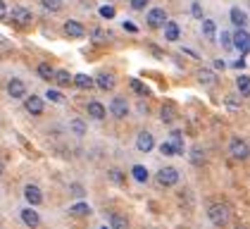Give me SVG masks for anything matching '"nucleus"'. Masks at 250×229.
<instances>
[{
    "label": "nucleus",
    "mask_w": 250,
    "mask_h": 229,
    "mask_svg": "<svg viewBox=\"0 0 250 229\" xmlns=\"http://www.w3.org/2000/svg\"><path fill=\"white\" fill-rule=\"evenodd\" d=\"M110 113L115 114L117 119H124V117H126V113H129L126 100H124V98H115V100L110 103Z\"/></svg>",
    "instance_id": "nucleus-14"
},
{
    "label": "nucleus",
    "mask_w": 250,
    "mask_h": 229,
    "mask_svg": "<svg viewBox=\"0 0 250 229\" xmlns=\"http://www.w3.org/2000/svg\"><path fill=\"white\" fill-rule=\"evenodd\" d=\"M246 65H248V53H243L241 60H236V62H233V67H236V69H246Z\"/></svg>",
    "instance_id": "nucleus-40"
},
{
    "label": "nucleus",
    "mask_w": 250,
    "mask_h": 229,
    "mask_svg": "<svg viewBox=\"0 0 250 229\" xmlns=\"http://www.w3.org/2000/svg\"><path fill=\"white\" fill-rule=\"evenodd\" d=\"M198 81H200L203 86H214V84H217V74H214L212 69H200V72H198Z\"/></svg>",
    "instance_id": "nucleus-18"
},
{
    "label": "nucleus",
    "mask_w": 250,
    "mask_h": 229,
    "mask_svg": "<svg viewBox=\"0 0 250 229\" xmlns=\"http://www.w3.org/2000/svg\"><path fill=\"white\" fill-rule=\"evenodd\" d=\"M191 15L198 19H203V5H200V2H193L191 5Z\"/></svg>",
    "instance_id": "nucleus-37"
},
{
    "label": "nucleus",
    "mask_w": 250,
    "mask_h": 229,
    "mask_svg": "<svg viewBox=\"0 0 250 229\" xmlns=\"http://www.w3.org/2000/svg\"><path fill=\"white\" fill-rule=\"evenodd\" d=\"M69 215H74V217H83V215H91V206H88V203H74V206L69 208Z\"/></svg>",
    "instance_id": "nucleus-24"
},
{
    "label": "nucleus",
    "mask_w": 250,
    "mask_h": 229,
    "mask_svg": "<svg viewBox=\"0 0 250 229\" xmlns=\"http://www.w3.org/2000/svg\"><path fill=\"white\" fill-rule=\"evenodd\" d=\"M124 29H126V31H136V24L134 22H124Z\"/></svg>",
    "instance_id": "nucleus-46"
},
{
    "label": "nucleus",
    "mask_w": 250,
    "mask_h": 229,
    "mask_svg": "<svg viewBox=\"0 0 250 229\" xmlns=\"http://www.w3.org/2000/svg\"><path fill=\"white\" fill-rule=\"evenodd\" d=\"M64 34L69 38H83L86 36V29H83V24L77 22V19H67V22H64Z\"/></svg>",
    "instance_id": "nucleus-7"
},
{
    "label": "nucleus",
    "mask_w": 250,
    "mask_h": 229,
    "mask_svg": "<svg viewBox=\"0 0 250 229\" xmlns=\"http://www.w3.org/2000/svg\"><path fill=\"white\" fill-rule=\"evenodd\" d=\"M160 117H162V122L172 124L174 119H176V108H174V103H165L162 110H160Z\"/></svg>",
    "instance_id": "nucleus-17"
},
{
    "label": "nucleus",
    "mask_w": 250,
    "mask_h": 229,
    "mask_svg": "<svg viewBox=\"0 0 250 229\" xmlns=\"http://www.w3.org/2000/svg\"><path fill=\"white\" fill-rule=\"evenodd\" d=\"M53 79L58 81L60 86H69V84H72V74H69L67 69H55V72H53Z\"/></svg>",
    "instance_id": "nucleus-22"
},
{
    "label": "nucleus",
    "mask_w": 250,
    "mask_h": 229,
    "mask_svg": "<svg viewBox=\"0 0 250 229\" xmlns=\"http://www.w3.org/2000/svg\"><path fill=\"white\" fill-rule=\"evenodd\" d=\"M41 5H43L48 12H60V10H62V0H41Z\"/></svg>",
    "instance_id": "nucleus-29"
},
{
    "label": "nucleus",
    "mask_w": 250,
    "mask_h": 229,
    "mask_svg": "<svg viewBox=\"0 0 250 229\" xmlns=\"http://www.w3.org/2000/svg\"><path fill=\"white\" fill-rule=\"evenodd\" d=\"M24 108H26L29 114H41L43 113V98H41V95H29V98L24 100Z\"/></svg>",
    "instance_id": "nucleus-13"
},
{
    "label": "nucleus",
    "mask_w": 250,
    "mask_h": 229,
    "mask_svg": "<svg viewBox=\"0 0 250 229\" xmlns=\"http://www.w3.org/2000/svg\"><path fill=\"white\" fill-rule=\"evenodd\" d=\"M236 89H238V93L241 95H248L250 93V79L248 74H241L236 79Z\"/></svg>",
    "instance_id": "nucleus-25"
},
{
    "label": "nucleus",
    "mask_w": 250,
    "mask_h": 229,
    "mask_svg": "<svg viewBox=\"0 0 250 229\" xmlns=\"http://www.w3.org/2000/svg\"><path fill=\"white\" fill-rule=\"evenodd\" d=\"M219 46H222L224 50H231V48H233V46H231V34L222 31V36H219Z\"/></svg>",
    "instance_id": "nucleus-35"
},
{
    "label": "nucleus",
    "mask_w": 250,
    "mask_h": 229,
    "mask_svg": "<svg viewBox=\"0 0 250 229\" xmlns=\"http://www.w3.org/2000/svg\"><path fill=\"white\" fill-rule=\"evenodd\" d=\"M169 143H172V148H174V155H181V153H184V141H181V136H179V134H174Z\"/></svg>",
    "instance_id": "nucleus-31"
},
{
    "label": "nucleus",
    "mask_w": 250,
    "mask_h": 229,
    "mask_svg": "<svg viewBox=\"0 0 250 229\" xmlns=\"http://www.w3.org/2000/svg\"><path fill=\"white\" fill-rule=\"evenodd\" d=\"M21 222H24L26 227H31V229H36L41 225V217H39V212L34 210V206H29V208L21 210Z\"/></svg>",
    "instance_id": "nucleus-10"
},
{
    "label": "nucleus",
    "mask_w": 250,
    "mask_h": 229,
    "mask_svg": "<svg viewBox=\"0 0 250 229\" xmlns=\"http://www.w3.org/2000/svg\"><path fill=\"white\" fill-rule=\"evenodd\" d=\"M103 229H110V227H103Z\"/></svg>",
    "instance_id": "nucleus-48"
},
{
    "label": "nucleus",
    "mask_w": 250,
    "mask_h": 229,
    "mask_svg": "<svg viewBox=\"0 0 250 229\" xmlns=\"http://www.w3.org/2000/svg\"><path fill=\"white\" fill-rule=\"evenodd\" d=\"M69 193H74L77 198H81L83 196V186L81 184H69Z\"/></svg>",
    "instance_id": "nucleus-39"
},
{
    "label": "nucleus",
    "mask_w": 250,
    "mask_h": 229,
    "mask_svg": "<svg viewBox=\"0 0 250 229\" xmlns=\"http://www.w3.org/2000/svg\"><path fill=\"white\" fill-rule=\"evenodd\" d=\"M24 198L29 201V206H41L43 203V191L36 184H26L24 186Z\"/></svg>",
    "instance_id": "nucleus-8"
},
{
    "label": "nucleus",
    "mask_w": 250,
    "mask_h": 229,
    "mask_svg": "<svg viewBox=\"0 0 250 229\" xmlns=\"http://www.w3.org/2000/svg\"><path fill=\"white\" fill-rule=\"evenodd\" d=\"M231 22H233L238 29H246V24H248V12L241 10V7H231Z\"/></svg>",
    "instance_id": "nucleus-15"
},
{
    "label": "nucleus",
    "mask_w": 250,
    "mask_h": 229,
    "mask_svg": "<svg viewBox=\"0 0 250 229\" xmlns=\"http://www.w3.org/2000/svg\"><path fill=\"white\" fill-rule=\"evenodd\" d=\"M93 84H98L103 91H112L117 81H115V74H112V72H100V74L93 79Z\"/></svg>",
    "instance_id": "nucleus-11"
},
{
    "label": "nucleus",
    "mask_w": 250,
    "mask_h": 229,
    "mask_svg": "<svg viewBox=\"0 0 250 229\" xmlns=\"http://www.w3.org/2000/svg\"><path fill=\"white\" fill-rule=\"evenodd\" d=\"M227 105H229V108H241V100H238L236 95H227Z\"/></svg>",
    "instance_id": "nucleus-43"
},
{
    "label": "nucleus",
    "mask_w": 250,
    "mask_h": 229,
    "mask_svg": "<svg viewBox=\"0 0 250 229\" xmlns=\"http://www.w3.org/2000/svg\"><path fill=\"white\" fill-rule=\"evenodd\" d=\"M15 24H21V26H26V24H31L34 22V15H31V10H26L24 5H17V7H12V12H7Z\"/></svg>",
    "instance_id": "nucleus-3"
},
{
    "label": "nucleus",
    "mask_w": 250,
    "mask_h": 229,
    "mask_svg": "<svg viewBox=\"0 0 250 229\" xmlns=\"http://www.w3.org/2000/svg\"><path fill=\"white\" fill-rule=\"evenodd\" d=\"M110 229H129V220L119 212H112L110 215Z\"/></svg>",
    "instance_id": "nucleus-19"
},
{
    "label": "nucleus",
    "mask_w": 250,
    "mask_h": 229,
    "mask_svg": "<svg viewBox=\"0 0 250 229\" xmlns=\"http://www.w3.org/2000/svg\"><path fill=\"white\" fill-rule=\"evenodd\" d=\"M229 153L233 160H248V143H246V138H231L229 143Z\"/></svg>",
    "instance_id": "nucleus-2"
},
{
    "label": "nucleus",
    "mask_w": 250,
    "mask_h": 229,
    "mask_svg": "<svg viewBox=\"0 0 250 229\" xmlns=\"http://www.w3.org/2000/svg\"><path fill=\"white\" fill-rule=\"evenodd\" d=\"M100 15H103V17H115V7H112V5H105V7H100Z\"/></svg>",
    "instance_id": "nucleus-38"
},
{
    "label": "nucleus",
    "mask_w": 250,
    "mask_h": 229,
    "mask_svg": "<svg viewBox=\"0 0 250 229\" xmlns=\"http://www.w3.org/2000/svg\"><path fill=\"white\" fill-rule=\"evenodd\" d=\"M91 38H93V43H105L107 38H112V34H107V31H103V29H93V31H91Z\"/></svg>",
    "instance_id": "nucleus-28"
},
{
    "label": "nucleus",
    "mask_w": 250,
    "mask_h": 229,
    "mask_svg": "<svg viewBox=\"0 0 250 229\" xmlns=\"http://www.w3.org/2000/svg\"><path fill=\"white\" fill-rule=\"evenodd\" d=\"M208 217H210V222L214 227H227V222H229V206L212 203L210 208H208Z\"/></svg>",
    "instance_id": "nucleus-1"
},
{
    "label": "nucleus",
    "mask_w": 250,
    "mask_h": 229,
    "mask_svg": "<svg viewBox=\"0 0 250 229\" xmlns=\"http://www.w3.org/2000/svg\"><path fill=\"white\" fill-rule=\"evenodd\" d=\"M131 177H134L136 182H148V170L143 167V165H134V170H131Z\"/></svg>",
    "instance_id": "nucleus-26"
},
{
    "label": "nucleus",
    "mask_w": 250,
    "mask_h": 229,
    "mask_svg": "<svg viewBox=\"0 0 250 229\" xmlns=\"http://www.w3.org/2000/svg\"><path fill=\"white\" fill-rule=\"evenodd\" d=\"M165 38L167 41H176L179 38V24L176 22H165Z\"/></svg>",
    "instance_id": "nucleus-21"
},
{
    "label": "nucleus",
    "mask_w": 250,
    "mask_h": 229,
    "mask_svg": "<svg viewBox=\"0 0 250 229\" xmlns=\"http://www.w3.org/2000/svg\"><path fill=\"white\" fill-rule=\"evenodd\" d=\"M248 43H250V36L246 29H238V31L231 36V46H233L236 50H241V53H248Z\"/></svg>",
    "instance_id": "nucleus-6"
},
{
    "label": "nucleus",
    "mask_w": 250,
    "mask_h": 229,
    "mask_svg": "<svg viewBox=\"0 0 250 229\" xmlns=\"http://www.w3.org/2000/svg\"><path fill=\"white\" fill-rule=\"evenodd\" d=\"M238 229H246V227H238Z\"/></svg>",
    "instance_id": "nucleus-49"
},
{
    "label": "nucleus",
    "mask_w": 250,
    "mask_h": 229,
    "mask_svg": "<svg viewBox=\"0 0 250 229\" xmlns=\"http://www.w3.org/2000/svg\"><path fill=\"white\" fill-rule=\"evenodd\" d=\"M148 26H153V29H160V26H165V22H167V12L162 10V7H153V10H148Z\"/></svg>",
    "instance_id": "nucleus-5"
},
{
    "label": "nucleus",
    "mask_w": 250,
    "mask_h": 229,
    "mask_svg": "<svg viewBox=\"0 0 250 229\" xmlns=\"http://www.w3.org/2000/svg\"><path fill=\"white\" fill-rule=\"evenodd\" d=\"M203 36L210 38V41H214V34H217V22L214 19H203Z\"/></svg>",
    "instance_id": "nucleus-20"
},
{
    "label": "nucleus",
    "mask_w": 250,
    "mask_h": 229,
    "mask_svg": "<svg viewBox=\"0 0 250 229\" xmlns=\"http://www.w3.org/2000/svg\"><path fill=\"white\" fill-rule=\"evenodd\" d=\"M176 182H179V172L174 167H162L157 172V184L160 186H174Z\"/></svg>",
    "instance_id": "nucleus-4"
},
{
    "label": "nucleus",
    "mask_w": 250,
    "mask_h": 229,
    "mask_svg": "<svg viewBox=\"0 0 250 229\" xmlns=\"http://www.w3.org/2000/svg\"><path fill=\"white\" fill-rule=\"evenodd\" d=\"M136 148L141 153H150L155 148V138L150 132H141L138 134V138H136Z\"/></svg>",
    "instance_id": "nucleus-9"
},
{
    "label": "nucleus",
    "mask_w": 250,
    "mask_h": 229,
    "mask_svg": "<svg viewBox=\"0 0 250 229\" xmlns=\"http://www.w3.org/2000/svg\"><path fill=\"white\" fill-rule=\"evenodd\" d=\"M214 69H222V72H224V69H227V62H224V60H214Z\"/></svg>",
    "instance_id": "nucleus-45"
},
{
    "label": "nucleus",
    "mask_w": 250,
    "mask_h": 229,
    "mask_svg": "<svg viewBox=\"0 0 250 229\" xmlns=\"http://www.w3.org/2000/svg\"><path fill=\"white\" fill-rule=\"evenodd\" d=\"M88 114H91L93 119H105V108H103L98 100H93V103H88Z\"/></svg>",
    "instance_id": "nucleus-23"
},
{
    "label": "nucleus",
    "mask_w": 250,
    "mask_h": 229,
    "mask_svg": "<svg viewBox=\"0 0 250 229\" xmlns=\"http://www.w3.org/2000/svg\"><path fill=\"white\" fill-rule=\"evenodd\" d=\"M72 84L77 86V89H81V91H86V89H93L96 84H93V79L88 74H77V76H72Z\"/></svg>",
    "instance_id": "nucleus-16"
},
{
    "label": "nucleus",
    "mask_w": 250,
    "mask_h": 229,
    "mask_svg": "<svg viewBox=\"0 0 250 229\" xmlns=\"http://www.w3.org/2000/svg\"><path fill=\"white\" fill-rule=\"evenodd\" d=\"M45 98H48V100H53V103H64V95L60 93V91H53V89H48Z\"/></svg>",
    "instance_id": "nucleus-36"
},
{
    "label": "nucleus",
    "mask_w": 250,
    "mask_h": 229,
    "mask_svg": "<svg viewBox=\"0 0 250 229\" xmlns=\"http://www.w3.org/2000/svg\"><path fill=\"white\" fill-rule=\"evenodd\" d=\"M107 177H110L112 184H124V174H122L119 170H110L107 172Z\"/></svg>",
    "instance_id": "nucleus-34"
},
{
    "label": "nucleus",
    "mask_w": 250,
    "mask_h": 229,
    "mask_svg": "<svg viewBox=\"0 0 250 229\" xmlns=\"http://www.w3.org/2000/svg\"><path fill=\"white\" fill-rule=\"evenodd\" d=\"M69 129L77 134V136H83V134H86V122H83V119H72V122H69Z\"/></svg>",
    "instance_id": "nucleus-27"
},
{
    "label": "nucleus",
    "mask_w": 250,
    "mask_h": 229,
    "mask_svg": "<svg viewBox=\"0 0 250 229\" xmlns=\"http://www.w3.org/2000/svg\"><path fill=\"white\" fill-rule=\"evenodd\" d=\"M191 162H193V165H203V162H205V151L193 148V151H191Z\"/></svg>",
    "instance_id": "nucleus-32"
},
{
    "label": "nucleus",
    "mask_w": 250,
    "mask_h": 229,
    "mask_svg": "<svg viewBox=\"0 0 250 229\" xmlns=\"http://www.w3.org/2000/svg\"><path fill=\"white\" fill-rule=\"evenodd\" d=\"M2 170H5V167H2V162H0V177H2Z\"/></svg>",
    "instance_id": "nucleus-47"
},
{
    "label": "nucleus",
    "mask_w": 250,
    "mask_h": 229,
    "mask_svg": "<svg viewBox=\"0 0 250 229\" xmlns=\"http://www.w3.org/2000/svg\"><path fill=\"white\" fill-rule=\"evenodd\" d=\"M7 93L12 95V98H24L26 95V84L21 79H10L7 81Z\"/></svg>",
    "instance_id": "nucleus-12"
},
{
    "label": "nucleus",
    "mask_w": 250,
    "mask_h": 229,
    "mask_svg": "<svg viewBox=\"0 0 250 229\" xmlns=\"http://www.w3.org/2000/svg\"><path fill=\"white\" fill-rule=\"evenodd\" d=\"M129 2H131V7H134V10H143L150 0H129Z\"/></svg>",
    "instance_id": "nucleus-42"
},
{
    "label": "nucleus",
    "mask_w": 250,
    "mask_h": 229,
    "mask_svg": "<svg viewBox=\"0 0 250 229\" xmlns=\"http://www.w3.org/2000/svg\"><path fill=\"white\" fill-rule=\"evenodd\" d=\"M7 12H10V10H7V5H5V2L0 0V19H5V17H7Z\"/></svg>",
    "instance_id": "nucleus-44"
},
{
    "label": "nucleus",
    "mask_w": 250,
    "mask_h": 229,
    "mask_svg": "<svg viewBox=\"0 0 250 229\" xmlns=\"http://www.w3.org/2000/svg\"><path fill=\"white\" fill-rule=\"evenodd\" d=\"M53 72H55V69H53L48 62H41L39 65V74L43 76V79H48V81H50V79H53Z\"/></svg>",
    "instance_id": "nucleus-30"
},
{
    "label": "nucleus",
    "mask_w": 250,
    "mask_h": 229,
    "mask_svg": "<svg viewBox=\"0 0 250 229\" xmlns=\"http://www.w3.org/2000/svg\"><path fill=\"white\" fill-rule=\"evenodd\" d=\"M160 153H162V155H174L172 143H169V141H167V143H162V146H160Z\"/></svg>",
    "instance_id": "nucleus-41"
},
{
    "label": "nucleus",
    "mask_w": 250,
    "mask_h": 229,
    "mask_svg": "<svg viewBox=\"0 0 250 229\" xmlns=\"http://www.w3.org/2000/svg\"><path fill=\"white\" fill-rule=\"evenodd\" d=\"M131 89H134L136 93H141V95H143V98H146V95L150 93V91H148V89H146V86H143V84L138 81V79H131Z\"/></svg>",
    "instance_id": "nucleus-33"
}]
</instances>
